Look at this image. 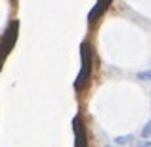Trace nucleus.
Listing matches in <instances>:
<instances>
[{"label": "nucleus", "instance_id": "f257e3e1", "mask_svg": "<svg viewBox=\"0 0 151 147\" xmlns=\"http://www.w3.org/2000/svg\"><path fill=\"white\" fill-rule=\"evenodd\" d=\"M80 58H82V67H80V73L77 76V82H75V87L77 90H80L86 82H88V78L91 76V63H93V56H91V49L90 45H82L80 47Z\"/></svg>", "mask_w": 151, "mask_h": 147}, {"label": "nucleus", "instance_id": "20e7f679", "mask_svg": "<svg viewBox=\"0 0 151 147\" xmlns=\"http://www.w3.org/2000/svg\"><path fill=\"white\" fill-rule=\"evenodd\" d=\"M131 140H132L131 134H127V136H118V138H114V143L116 145H127V143H131Z\"/></svg>", "mask_w": 151, "mask_h": 147}, {"label": "nucleus", "instance_id": "6e6552de", "mask_svg": "<svg viewBox=\"0 0 151 147\" xmlns=\"http://www.w3.org/2000/svg\"><path fill=\"white\" fill-rule=\"evenodd\" d=\"M106 147H112V145H106Z\"/></svg>", "mask_w": 151, "mask_h": 147}, {"label": "nucleus", "instance_id": "0eeeda50", "mask_svg": "<svg viewBox=\"0 0 151 147\" xmlns=\"http://www.w3.org/2000/svg\"><path fill=\"white\" fill-rule=\"evenodd\" d=\"M134 147H151V142H140V143H136Z\"/></svg>", "mask_w": 151, "mask_h": 147}, {"label": "nucleus", "instance_id": "39448f33", "mask_svg": "<svg viewBox=\"0 0 151 147\" xmlns=\"http://www.w3.org/2000/svg\"><path fill=\"white\" fill-rule=\"evenodd\" d=\"M142 136H144V138H151V121H147L146 125H144V128H142Z\"/></svg>", "mask_w": 151, "mask_h": 147}, {"label": "nucleus", "instance_id": "f03ea898", "mask_svg": "<svg viewBox=\"0 0 151 147\" xmlns=\"http://www.w3.org/2000/svg\"><path fill=\"white\" fill-rule=\"evenodd\" d=\"M75 136H77V142L75 147H88V140H86V131L82 127L80 119H75Z\"/></svg>", "mask_w": 151, "mask_h": 147}, {"label": "nucleus", "instance_id": "423d86ee", "mask_svg": "<svg viewBox=\"0 0 151 147\" xmlns=\"http://www.w3.org/2000/svg\"><path fill=\"white\" fill-rule=\"evenodd\" d=\"M138 80H151V71H142V73H138Z\"/></svg>", "mask_w": 151, "mask_h": 147}, {"label": "nucleus", "instance_id": "7ed1b4c3", "mask_svg": "<svg viewBox=\"0 0 151 147\" xmlns=\"http://www.w3.org/2000/svg\"><path fill=\"white\" fill-rule=\"evenodd\" d=\"M108 6H110V0H97V6H95V8L90 11L88 19H90V21H95L97 17H99V15L103 13V11L108 8Z\"/></svg>", "mask_w": 151, "mask_h": 147}]
</instances>
